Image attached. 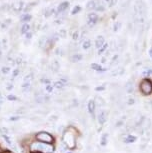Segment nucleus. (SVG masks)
<instances>
[{
  "label": "nucleus",
  "instance_id": "8",
  "mask_svg": "<svg viewBox=\"0 0 152 153\" xmlns=\"http://www.w3.org/2000/svg\"><path fill=\"white\" fill-rule=\"evenodd\" d=\"M95 102H94V100H90L89 103H88V110H89V112L91 114L95 113Z\"/></svg>",
  "mask_w": 152,
  "mask_h": 153
},
{
  "label": "nucleus",
  "instance_id": "15",
  "mask_svg": "<svg viewBox=\"0 0 152 153\" xmlns=\"http://www.w3.org/2000/svg\"><path fill=\"white\" fill-rule=\"evenodd\" d=\"M90 46H91L90 40H85V41L82 43V48L83 49H88V48H90Z\"/></svg>",
  "mask_w": 152,
  "mask_h": 153
},
{
  "label": "nucleus",
  "instance_id": "25",
  "mask_svg": "<svg viewBox=\"0 0 152 153\" xmlns=\"http://www.w3.org/2000/svg\"><path fill=\"white\" fill-rule=\"evenodd\" d=\"M109 5L110 6H114V5H116V3H117V0H109Z\"/></svg>",
  "mask_w": 152,
  "mask_h": 153
},
{
  "label": "nucleus",
  "instance_id": "4",
  "mask_svg": "<svg viewBox=\"0 0 152 153\" xmlns=\"http://www.w3.org/2000/svg\"><path fill=\"white\" fill-rule=\"evenodd\" d=\"M36 138L39 141H43L44 143H50V142H52V141H53L52 136H51L50 134L46 133V132H41V133L37 134Z\"/></svg>",
  "mask_w": 152,
  "mask_h": 153
},
{
  "label": "nucleus",
  "instance_id": "18",
  "mask_svg": "<svg viewBox=\"0 0 152 153\" xmlns=\"http://www.w3.org/2000/svg\"><path fill=\"white\" fill-rule=\"evenodd\" d=\"M30 19H31V16H30V15H28V14H24V15L21 17V20H22L23 22L29 21Z\"/></svg>",
  "mask_w": 152,
  "mask_h": 153
},
{
  "label": "nucleus",
  "instance_id": "19",
  "mask_svg": "<svg viewBox=\"0 0 152 153\" xmlns=\"http://www.w3.org/2000/svg\"><path fill=\"white\" fill-rule=\"evenodd\" d=\"M135 103V98L132 97V96H130V97H128V101H127V104L128 105H132Z\"/></svg>",
  "mask_w": 152,
  "mask_h": 153
},
{
  "label": "nucleus",
  "instance_id": "12",
  "mask_svg": "<svg viewBox=\"0 0 152 153\" xmlns=\"http://www.w3.org/2000/svg\"><path fill=\"white\" fill-rule=\"evenodd\" d=\"M71 59H72V61H73V62L80 61V60L82 59V55H80V54L76 53V54H74V55H73L72 57H71Z\"/></svg>",
  "mask_w": 152,
  "mask_h": 153
},
{
  "label": "nucleus",
  "instance_id": "26",
  "mask_svg": "<svg viewBox=\"0 0 152 153\" xmlns=\"http://www.w3.org/2000/svg\"><path fill=\"white\" fill-rule=\"evenodd\" d=\"M80 10V7L79 6H76V7H74V9L72 10V14H76L78 11Z\"/></svg>",
  "mask_w": 152,
  "mask_h": 153
},
{
  "label": "nucleus",
  "instance_id": "21",
  "mask_svg": "<svg viewBox=\"0 0 152 153\" xmlns=\"http://www.w3.org/2000/svg\"><path fill=\"white\" fill-rule=\"evenodd\" d=\"M46 40H47V39H46V37H44V36H43L41 39H40L39 44H40V46H41V47H42L43 45H45V44H46Z\"/></svg>",
  "mask_w": 152,
  "mask_h": 153
},
{
  "label": "nucleus",
  "instance_id": "28",
  "mask_svg": "<svg viewBox=\"0 0 152 153\" xmlns=\"http://www.w3.org/2000/svg\"><path fill=\"white\" fill-rule=\"evenodd\" d=\"M120 26V22H117L114 24V30H118V28Z\"/></svg>",
  "mask_w": 152,
  "mask_h": 153
},
{
  "label": "nucleus",
  "instance_id": "31",
  "mask_svg": "<svg viewBox=\"0 0 152 153\" xmlns=\"http://www.w3.org/2000/svg\"><path fill=\"white\" fill-rule=\"evenodd\" d=\"M78 35H79V33H78V32H77V31H76V32L73 34V39H74V40L78 39Z\"/></svg>",
  "mask_w": 152,
  "mask_h": 153
},
{
  "label": "nucleus",
  "instance_id": "11",
  "mask_svg": "<svg viewBox=\"0 0 152 153\" xmlns=\"http://www.w3.org/2000/svg\"><path fill=\"white\" fill-rule=\"evenodd\" d=\"M67 7H69V3H68V2H63V3H61L58 6V11L59 12H62V11H64Z\"/></svg>",
  "mask_w": 152,
  "mask_h": 153
},
{
  "label": "nucleus",
  "instance_id": "23",
  "mask_svg": "<svg viewBox=\"0 0 152 153\" xmlns=\"http://www.w3.org/2000/svg\"><path fill=\"white\" fill-rule=\"evenodd\" d=\"M107 47H108V44H106V43H105V44H104V45H103V46H102V47H101V48H100V49H99V54H101V53L103 52V51H104V50H105V49H106V48H107Z\"/></svg>",
  "mask_w": 152,
  "mask_h": 153
},
{
  "label": "nucleus",
  "instance_id": "7",
  "mask_svg": "<svg viewBox=\"0 0 152 153\" xmlns=\"http://www.w3.org/2000/svg\"><path fill=\"white\" fill-rule=\"evenodd\" d=\"M97 19H98V16H97V14H95V13L89 14V22H88V24H89L90 26H93V25L96 23Z\"/></svg>",
  "mask_w": 152,
  "mask_h": 153
},
{
  "label": "nucleus",
  "instance_id": "1",
  "mask_svg": "<svg viewBox=\"0 0 152 153\" xmlns=\"http://www.w3.org/2000/svg\"><path fill=\"white\" fill-rule=\"evenodd\" d=\"M31 149L34 151H41L43 153H52L54 148L52 145L44 142H35L31 145Z\"/></svg>",
  "mask_w": 152,
  "mask_h": 153
},
{
  "label": "nucleus",
  "instance_id": "24",
  "mask_svg": "<svg viewBox=\"0 0 152 153\" xmlns=\"http://www.w3.org/2000/svg\"><path fill=\"white\" fill-rule=\"evenodd\" d=\"M54 86H55L56 88H58V89H59V88H63V86H64V85H63V83H62V82H59V81H58V82H56V83H55V85H54Z\"/></svg>",
  "mask_w": 152,
  "mask_h": 153
},
{
  "label": "nucleus",
  "instance_id": "27",
  "mask_svg": "<svg viewBox=\"0 0 152 153\" xmlns=\"http://www.w3.org/2000/svg\"><path fill=\"white\" fill-rule=\"evenodd\" d=\"M53 12H54V9H48V10H47V13L45 14V15H46V16H49L50 14H52Z\"/></svg>",
  "mask_w": 152,
  "mask_h": 153
},
{
  "label": "nucleus",
  "instance_id": "35",
  "mask_svg": "<svg viewBox=\"0 0 152 153\" xmlns=\"http://www.w3.org/2000/svg\"><path fill=\"white\" fill-rule=\"evenodd\" d=\"M149 55H150V57L152 58V48L150 49V50H149Z\"/></svg>",
  "mask_w": 152,
  "mask_h": 153
},
{
  "label": "nucleus",
  "instance_id": "22",
  "mask_svg": "<svg viewBox=\"0 0 152 153\" xmlns=\"http://www.w3.org/2000/svg\"><path fill=\"white\" fill-rule=\"evenodd\" d=\"M2 73H4V74H8L10 72V68L9 67H7V66H4V67H2Z\"/></svg>",
  "mask_w": 152,
  "mask_h": 153
},
{
  "label": "nucleus",
  "instance_id": "33",
  "mask_svg": "<svg viewBox=\"0 0 152 153\" xmlns=\"http://www.w3.org/2000/svg\"><path fill=\"white\" fill-rule=\"evenodd\" d=\"M31 36H32V34H31L30 32H28V33H26V38H28V39H30V38H31Z\"/></svg>",
  "mask_w": 152,
  "mask_h": 153
},
{
  "label": "nucleus",
  "instance_id": "30",
  "mask_svg": "<svg viewBox=\"0 0 152 153\" xmlns=\"http://www.w3.org/2000/svg\"><path fill=\"white\" fill-rule=\"evenodd\" d=\"M151 70H146V71H144L143 72V75H144V76H147V75H149V74H151Z\"/></svg>",
  "mask_w": 152,
  "mask_h": 153
},
{
  "label": "nucleus",
  "instance_id": "14",
  "mask_svg": "<svg viewBox=\"0 0 152 153\" xmlns=\"http://www.w3.org/2000/svg\"><path fill=\"white\" fill-rule=\"evenodd\" d=\"M29 29H30L29 25H28V24H24L23 26H22V28H21V33H23V34L28 33V32H29Z\"/></svg>",
  "mask_w": 152,
  "mask_h": 153
},
{
  "label": "nucleus",
  "instance_id": "10",
  "mask_svg": "<svg viewBox=\"0 0 152 153\" xmlns=\"http://www.w3.org/2000/svg\"><path fill=\"white\" fill-rule=\"evenodd\" d=\"M125 90L128 94H132L134 92V85L132 84V83L128 82L125 86Z\"/></svg>",
  "mask_w": 152,
  "mask_h": 153
},
{
  "label": "nucleus",
  "instance_id": "5",
  "mask_svg": "<svg viewBox=\"0 0 152 153\" xmlns=\"http://www.w3.org/2000/svg\"><path fill=\"white\" fill-rule=\"evenodd\" d=\"M107 117H108V113L106 110H101L98 113V121L100 124H104L106 121H107Z\"/></svg>",
  "mask_w": 152,
  "mask_h": 153
},
{
  "label": "nucleus",
  "instance_id": "32",
  "mask_svg": "<svg viewBox=\"0 0 152 153\" xmlns=\"http://www.w3.org/2000/svg\"><path fill=\"white\" fill-rule=\"evenodd\" d=\"M46 89H47V91L51 92V91H52L53 87H52V86H50V85H47V86H46Z\"/></svg>",
  "mask_w": 152,
  "mask_h": 153
},
{
  "label": "nucleus",
  "instance_id": "34",
  "mask_svg": "<svg viewBox=\"0 0 152 153\" xmlns=\"http://www.w3.org/2000/svg\"><path fill=\"white\" fill-rule=\"evenodd\" d=\"M2 100H3V97H2L1 93H0V103H2Z\"/></svg>",
  "mask_w": 152,
  "mask_h": 153
},
{
  "label": "nucleus",
  "instance_id": "17",
  "mask_svg": "<svg viewBox=\"0 0 152 153\" xmlns=\"http://www.w3.org/2000/svg\"><path fill=\"white\" fill-rule=\"evenodd\" d=\"M91 68L94 69V70H96V71H100V70H102L101 66L98 65V64H96V63H93V64H91Z\"/></svg>",
  "mask_w": 152,
  "mask_h": 153
},
{
  "label": "nucleus",
  "instance_id": "29",
  "mask_svg": "<svg viewBox=\"0 0 152 153\" xmlns=\"http://www.w3.org/2000/svg\"><path fill=\"white\" fill-rule=\"evenodd\" d=\"M8 99L9 100H17V97L14 96V95H9V96H8Z\"/></svg>",
  "mask_w": 152,
  "mask_h": 153
},
{
  "label": "nucleus",
  "instance_id": "3",
  "mask_svg": "<svg viewBox=\"0 0 152 153\" xmlns=\"http://www.w3.org/2000/svg\"><path fill=\"white\" fill-rule=\"evenodd\" d=\"M140 88H141V91L143 94H151L152 93V83L149 81V80L145 79L141 82V85H140Z\"/></svg>",
  "mask_w": 152,
  "mask_h": 153
},
{
  "label": "nucleus",
  "instance_id": "2",
  "mask_svg": "<svg viewBox=\"0 0 152 153\" xmlns=\"http://www.w3.org/2000/svg\"><path fill=\"white\" fill-rule=\"evenodd\" d=\"M63 142L68 148L72 149L75 147V137L71 132H64L63 134Z\"/></svg>",
  "mask_w": 152,
  "mask_h": 153
},
{
  "label": "nucleus",
  "instance_id": "20",
  "mask_svg": "<svg viewBox=\"0 0 152 153\" xmlns=\"http://www.w3.org/2000/svg\"><path fill=\"white\" fill-rule=\"evenodd\" d=\"M144 106H145V108L147 109V110H151V108H152V102H151V101H148V102L145 103Z\"/></svg>",
  "mask_w": 152,
  "mask_h": 153
},
{
  "label": "nucleus",
  "instance_id": "16",
  "mask_svg": "<svg viewBox=\"0 0 152 153\" xmlns=\"http://www.w3.org/2000/svg\"><path fill=\"white\" fill-rule=\"evenodd\" d=\"M107 139H108V134L104 133L101 136V144H102V145H105V144L107 143Z\"/></svg>",
  "mask_w": 152,
  "mask_h": 153
},
{
  "label": "nucleus",
  "instance_id": "9",
  "mask_svg": "<svg viewBox=\"0 0 152 153\" xmlns=\"http://www.w3.org/2000/svg\"><path fill=\"white\" fill-rule=\"evenodd\" d=\"M123 141L126 143H131V142H135L136 141V137L133 136V135H126V136L123 138Z\"/></svg>",
  "mask_w": 152,
  "mask_h": 153
},
{
  "label": "nucleus",
  "instance_id": "13",
  "mask_svg": "<svg viewBox=\"0 0 152 153\" xmlns=\"http://www.w3.org/2000/svg\"><path fill=\"white\" fill-rule=\"evenodd\" d=\"M95 100H97V101H94V102H95V104H98L99 106H103V105H105L104 100H103L101 97H98V96H97V97L95 98Z\"/></svg>",
  "mask_w": 152,
  "mask_h": 153
},
{
  "label": "nucleus",
  "instance_id": "6",
  "mask_svg": "<svg viewBox=\"0 0 152 153\" xmlns=\"http://www.w3.org/2000/svg\"><path fill=\"white\" fill-rule=\"evenodd\" d=\"M104 44H105L104 37H103V36H98V37H97L96 41H95V46H96V47L98 48V49H100Z\"/></svg>",
  "mask_w": 152,
  "mask_h": 153
}]
</instances>
